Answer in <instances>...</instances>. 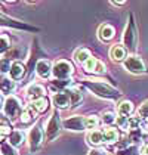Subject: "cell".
<instances>
[{"label":"cell","mask_w":148,"mask_h":155,"mask_svg":"<svg viewBox=\"0 0 148 155\" xmlns=\"http://www.w3.org/2000/svg\"><path fill=\"white\" fill-rule=\"evenodd\" d=\"M85 86L87 89H90L93 93L99 97H105V99H117L120 96V92L114 87H111L108 84L102 83V81H90V80H86L83 81Z\"/></svg>","instance_id":"cell-1"},{"label":"cell","mask_w":148,"mask_h":155,"mask_svg":"<svg viewBox=\"0 0 148 155\" xmlns=\"http://www.w3.org/2000/svg\"><path fill=\"white\" fill-rule=\"evenodd\" d=\"M73 71H74L73 65L70 62H67V61H58L53 65V68H52L53 77L58 78V80H68L71 77Z\"/></svg>","instance_id":"cell-2"},{"label":"cell","mask_w":148,"mask_h":155,"mask_svg":"<svg viewBox=\"0 0 148 155\" xmlns=\"http://www.w3.org/2000/svg\"><path fill=\"white\" fill-rule=\"evenodd\" d=\"M136 37H138L136 36V27H135V22H133V18L130 15L127 27H126L124 34H123V43L129 50H135L136 49Z\"/></svg>","instance_id":"cell-3"},{"label":"cell","mask_w":148,"mask_h":155,"mask_svg":"<svg viewBox=\"0 0 148 155\" xmlns=\"http://www.w3.org/2000/svg\"><path fill=\"white\" fill-rule=\"evenodd\" d=\"M61 124L62 123H61V120H59L58 112H53L49 120V123H48V127H46V137H48V140H53L59 134Z\"/></svg>","instance_id":"cell-4"},{"label":"cell","mask_w":148,"mask_h":155,"mask_svg":"<svg viewBox=\"0 0 148 155\" xmlns=\"http://www.w3.org/2000/svg\"><path fill=\"white\" fill-rule=\"evenodd\" d=\"M5 114L8 115V118H15L21 114V102L18 97L9 96L5 102Z\"/></svg>","instance_id":"cell-5"},{"label":"cell","mask_w":148,"mask_h":155,"mask_svg":"<svg viewBox=\"0 0 148 155\" xmlns=\"http://www.w3.org/2000/svg\"><path fill=\"white\" fill-rule=\"evenodd\" d=\"M124 68L132 74H142L145 71V65H144L142 59L139 56H135V55L124 59Z\"/></svg>","instance_id":"cell-6"},{"label":"cell","mask_w":148,"mask_h":155,"mask_svg":"<svg viewBox=\"0 0 148 155\" xmlns=\"http://www.w3.org/2000/svg\"><path fill=\"white\" fill-rule=\"evenodd\" d=\"M62 124L68 130H74V131L86 130L85 129V118L82 115H74V117H70V118H65L62 121Z\"/></svg>","instance_id":"cell-7"},{"label":"cell","mask_w":148,"mask_h":155,"mask_svg":"<svg viewBox=\"0 0 148 155\" xmlns=\"http://www.w3.org/2000/svg\"><path fill=\"white\" fill-rule=\"evenodd\" d=\"M28 140H30V148H31V151H33V152L37 151L39 146L42 145V140H43V133L40 130V127H33V129L30 130Z\"/></svg>","instance_id":"cell-8"},{"label":"cell","mask_w":148,"mask_h":155,"mask_svg":"<svg viewBox=\"0 0 148 155\" xmlns=\"http://www.w3.org/2000/svg\"><path fill=\"white\" fill-rule=\"evenodd\" d=\"M36 71H37V74H39L40 77L48 78V77L50 75V72H52L50 62L48 59H40L39 62H37V65H36Z\"/></svg>","instance_id":"cell-9"},{"label":"cell","mask_w":148,"mask_h":155,"mask_svg":"<svg viewBox=\"0 0 148 155\" xmlns=\"http://www.w3.org/2000/svg\"><path fill=\"white\" fill-rule=\"evenodd\" d=\"M45 93H46V90H45V87L40 86V84H31V86L28 87V90H27L28 97H31L33 101H37V99H40V97H45Z\"/></svg>","instance_id":"cell-10"},{"label":"cell","mask_w":148,"mask_h":155,"mask_svg":"<svg viewBox=\"0 0 148 155\" xmlns=\"http://www.w3.org/2000/svg\"><path fill=\"white\" fill-rule=\"evenodd\" d=\"M0 90H2V93H5V95L12 93L13 90H15V81H13L12 78L6 77V75H2V77H0Z\"/></svg>","instance_id":"cell-11"},{"label":"cell","mask_w":148,"mask_h":155,"mask_svg":"<svg viewBox=\"0 0 148 155\" xmlns=\"http://www.w3.org/2000/svg\"><path fill=\"white\" fill-rule=\"evenodd\" d=\"M64 93L68 96V99H70V102H71V105H77L82 99H83V95H82V92L79 90V89H76V87H70V89H65L64 90Z\"/></svg>","instance_id":"cell-12"},{"label":"cell","mask_w":148,"mask_h":155,"mask_svg":"<svg viewBox=\"0 0 148 155\" xmlns=\"http://www.w3.org/2000/svg\"><path fill=\"white\" fill-rule=\"evenodd\" d=\"M102 131V136H104V142L105 143H114L119 140V131L113 127H105Z\"/></svg>","instance_id":"cell-13"},{"label":"cell","mask_w":148,"mask_h":155,"mask_svg":"<svg viewBox=\"0 0 148 155\" xmlns=\"http://www.w3.org/2000/svg\"><path fill=\"white\" fill-rule=\"evenodd\" d=\"M9 72H11V77H12L13 80H19V78L24 75L25 67L21 64V62H13L12 65H11V70H9Z\"/></svg>","instance_id":"cell-14"},{"label":"cell","mask_w":148,"mask_h":155,"mask_svg":"<svg viewBox=\"0 0 148 155\" xmlns=\"http://www.w3.org/2000/svg\"><path fill=\"white\" fill-rule=\"evenodd\" d=\"M0 25H5V27H16V28H25V30H31V27H28V25H25V24H21V22H18V21H13V19L8 18V16H5V15H2V13H0Z\"/></svg>","instance_id":"cell-15"},{"label":"cell","mask_w":148,"mask_h":155,"mask_svg":"<svg viewBox=\"0 0 148 155\" xmlns=\"http://www.w3.org/2000/svg\"><path fill=\"white\" fill-rule=\"evenodd\" d=\"M113 37H114V28L110 24H104L99 30V38L102 41H108Z\"/></svg>","instance_id":"cell-16"},{"label":"cell","mask_w":148,"mask_h":155,"mask_svg":"<svg viewBox=\"0 0 148 155\" xmlns=\"http://www.w3.org/2000/svg\"><path fill=\"white\" fill-rule=\"evenodd\" d=\"M111 58L114 61H124L126 58V50H124L123 46H120V45H116V46H113L111 48Z\"/></svg>","instance_id":"cell-17"},{"label":"cell","mask_w":148,"mask_h":155,"mask_svg":"<svg viewBox=\"0 0 148 155\" xmlns=\"http://www.w3.org/2000/svg\"><path fill=\"white\" fill-rule=\"evenodd\" d=\"M53 104H55V107L58 108H67L70 105V99L64 92H61V93H56L53 96Z\"/></svg>","instance_id":"cell-18"},{"label":"cell","mask_w":148,"mask_h":155,"mask_svg":"<svg viewBox=\"0 0 148 155\" xmlns=\"http://www.w3.org/2000/svg\"><path fill=\"white\" fill-rule=\"evenodd\" d=\"M24 139H25V134L22 131L15 130L9 136V143H11V146H19V145H22Z\"/></svg>","instance_id":"cell-19"},{"label":"cell","mask_w":148,"mask_h":155,"mask_svg":"<svg viewBox=\"0 0 148 155\" xmlns=\"http://www.w3.org/2000/svg\"><path fill=\"white\" fill-rule=\"evenodd\" d=\"M89 58H92V56H90V52H89L87 49L82 48L74 53V59L77 61L79 64H86L87 61H89Z\"/></svg>","instance_id":"cell-20"},{"label":"cell","mask_w":148,"mask_h":155,"mask_svg":"<svg viewBox=\"0 0 148 155\" xmlns=\"http://www.w3.org/2000/svg\"><path fill=\"white\" fill-rule=\"evenodd\" d=\"M48 105H49L48 99H46V97H40V99H37V101H33L31 108H33L36 112H43V111H46Z\"/></svg>","instance_id":"cell-21"},{"label":"cell","mask_w":148,"mask_h":155,"mask_svg":"<svg viewBox=\"0 0 148 155\" xmlns=\"http://www.w3.org/2000/svg\"><path fill=\"white\" fill-rule=\"evenodd\" d=\"M87 139H89V143H92V145H101V143L104 142L102 131L101 130H92L90 133H89Z\"/></svg>","instance_id":"cell-22"},{"label":"cell","mask_w":148,"mask_h":155,"mask_svg":"<svg viewBox=\"0 0 148 155\" xmlns=\"http://www.w3.org/2000/svg\"><path fill=\"white\" fill-rule=\"evenodd\" d=\"M132 111H133V105H132V102H129V101H123V102L119 105V115L127 117V115L132 114Z\"/></svg>","instance_id":"cell-23"},{"label":"cell","mask_w":148,"mask_h":155,"mask_svg":"<svg viewBox=\"0 0 148 155\" xmlns=\"http://www.w3.org/2000/svg\"><path fill=\"white\" fill-rule=\"evenodd\" d=\"M34 118H36V111H34L31 107L25 108L24 111L21 112V121L25 123V124H27V123H31Z\"/></svg>","instance_id":"cell-24"},{"label":"cell","mask_w":148,"mask_h":155,"mask_svg":"<svg viewBox=\"0 0 148 155\" xmlns=\"http://www.w3.org/2000/svg\"><path fill=\"white\" fill-rule=\"evenodd\" d=\"M99 124V120L96 117H86L85 118V129H89V130H95L96 127H98Z\"/></svg>","instance_id":"cell-25"},{"label":"cell","mask_w":148,"mask_h":155,"mask_svg":"<svg viewBox=\"0 0 148 155\" xmlns=\"http://www.w3.org/2000/svg\"><path fill=\"white\" fill-rule=\"evenodd\" d=\"M9 38L6 36H0V55L2 53H5L8 49H9Z\"/></svg>","instance_id":"cell-26"},{"label":"cell","mask_w":148,"mask_h":155,"mask_svg":"<svg viewBox=\"0 0 148 155\" xmlns=\"http://www.w3.org/2000/svg\"><path fill=\"white\" fill-rule=\"evenodd\" d=\"M96 64H98V59H95V58H89V61L85 64V70H86L87 72H93L95 71Z\"/></svg>","instance_id":"cell-27"},{"label":"cell","mask_w":148,"mask_h":155,"mask_svg":"<svg viewBox=\"0 0 148 155\" xmlns=\"http://www.w3.org/2000/svg\"><path fill=\"white\" fill-rule=\"evenodd\" d=\"M116 123L122 127V129H129V117H124V115H119L116 118Z\"/></svg>","instance_id":"cell-28"},{"label":"cell","mask_w":148,"mask_h":155,"mask_svg":"<svg viewBox=\"0 0 148 155\" xmlns=\"http://www.w3.org/2000/svg\"><path fill=\"white\" fill-rule=\"evenodd\" d=\"M0 152L3 155H16V152L13 151V148L11 145H8V143H3V145L0 146Z\"/></svg>","instance_id":"cell-29"},{"label":"cell","mask_w":148,"mask_h":155,"mask_svg":"<svg viewBox=\"0 0 148 155\" xmlns=\"http://www.w3.org/2000/svg\"><path fill=\"white\" fill-rule=\"evenodd\" d=\"M138 115H139L141 118H148V101L145 102V104L141 105L139 111H138Z\"/></svg>","instance_id":"cell-30"},{"label":"cell","mask_w":148,"mask_h":155,"mask_svg":"<svg viewBox=\"0 0 148 155\" xmlns=\"http://www.w3.org/2000/svg\"><path fill=\"white\" fill-rule=\"evenodd\" d=\"M102 121L105 123V124H111V123H114L116 121V118H114V114L113 112H104L102 114Z\"/></svg>","instance_id":"cell-31"},{"label":"cell","mask_w":148,"mask_h":155,"mask_svg":"<svg viewBox=\"0 0 148 155\" xmlns=\"http://www.w3.org/2000/svg\"><path fill=\"white\" fill-rule=\"evenodd\" d=\"M0 68H2V71L6 72L11 70V64H9V59H3L0 62Z\"/></svg>","instance_id":"cell-32"},{"label":"cell","mask_w":148,"mask_h":155,"mask_svg":"<svg viewBox=\"0 0 148 155\" xmlns=\"http://www.w3.org/2000/svg\"><path fill=\"white\" fill-rule=\"evenodd\" d=\"M105 71V65L102 64V62H99L98 61V64H96V67H95V74H102V72Z\"/></svg>","instance_id":"cell-33"},{"label":"cell","mask_w":148,"mask_h":155,"mask_svg":"<svg viewBox=\"0 0 148 155\" xmlns=\"http://www.w3.org/2000/svg\"><path fill=\"white\" fill-rule=\"evenodd\" d=\"M120 155H138V152H136L135 146H132V148H129V149H126V151H122Z\"/></svg>","instance_id":"cell-34"},{"label":"cell","mask_w":148,"mask_h":155,"mask_svg":"<svg viewBox=\"0 0 148 155\" xmlns=\"http://www.w3.org/2000/svg\"><path fill=\"white\" fill-rule=\"evenodd\" d=\"M89 155H107V151L105 149H92Z\"/></svg>","instance_id":"cell-35"},{"label":"cell","mask_w":148,"mask_h":155,"mask_svg":"<svg viewBox=\"0 0 148 155\" xmlns=\"http://www.w3.org/2000/svg\"><path fill=\"white\" fill-rule=\"evenodd\" d=\"M0 126H3V127H9V120L6 118L5 115H2V114H0Z\"/></svg>","instance_id":"cell-36"},{"label":"cell","mask_w":148,"mask_h":155,"mask_svg":"<svg viewBox=\"0 0 148 155\" xmlns=\"http://www.w3.org/2000/svg\"><path fill=\"white\" fill-rule=\"evenodd\" d=\"M9 133V127H3V126H0V139L5 136V134H8Z\"/></svg>","instance_id":"cell-37"},{"label":"cell","mask_w":148,"mask_h":155,"mask_svg":"<svg viewBox=\"0 0 148 155\" xmlns=\"http://www.w3.org/2000/svg\"><path fill=\"white\" fill-rule=\"evenodd\" d=\"M141 155H148V143L144 145V148L141 149Z\"/></svg>","instance_id":"cell-38"},{"label":"cell","mask_w":148,"mask_h":155,"mask_svg":"<svg viewBox=\"0 0 148 155\" xmlns=\"http://www.w3.org/2000/svg\"><path fill=\"white\" fill-rule=\"evenodd\" d=\"M113 5H116V6H120V5H124V2H113Z\"/></svg>","instance_id":"cell-39"},{"label":"cell","mask_w":148,"mask_h":155,"mask_svg":"<svg viewBox=\"0 0 148 155\" xmlns=\"http://www.w3.org/2000/svg\"><path fill=\"white\" fill-rule=\"evenodd\" d=\"M2 104H3V97H2V95H0V107H2Z\"/></svg>","instance_id":"cell-40"}]
</instances>
